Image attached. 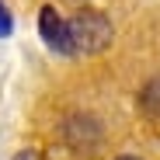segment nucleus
Wrapping results in <instances>:
<instances>
[{
    "mask_svg": "<svg viewBox=\"0 0 160 160\" xmlns=\"http://www.w3.org/2000/svg\"><path fill=\"white\" fill-rule=\"evenodd\" d=\"M66 32L73 56H98L112 45V21L94 7H84L73 18H66Z\"/></svg>",
    "mask_w": 160,
    "mask_h": 160,
    "instance_id": "f257e3e1",
    "label": "nucleus"
},
{
    "mask_svg": "<svg viewBox=\"0 0 160 160\" xmlns=\"http://www.w3.org/2000/svg\"><path fill=\"white\" fill-rule=\"evenodd\" d=\"M38 35H42V42H45L52 52H59V56H73V52H70L66 18H63L56 7H42V11H38Z\"/></svg>",
    "mask_w": 160,
    "mask_h": 160,
    "instance_id": "f03ea898",
    "label": "nucleus"
},
{
    "mask_svg": "<svg viewBox=\"0 0 160 160\" xmlns=\"http://www.w3.org/2000/svg\"><path fill=\"white\" fill-rule=\"evenodd\" d=\"M139 112L146 118H157L160 122V77H153L150 84L139 91Z\"/></svg>",
    "mask_w": 160,
    "mask_h": 160,
    "instance_id": "7ed1b4c3",
    "label": "nucleus"
},
{
    "mask_svg": "<svg viewBox=\"0 0 160 160\" xmlns=\"http://www.w3.org/2000/svg\"><path fill=\"white\" fill-rule=\"evenodd\" d=\"M11 32H14V18L7 11V4L0 0V38H11Z\"/></svg>",
    "mask_w": 160,
    "mask_h": 160,
    "instance_id": "20e7f679",
    "label": "nucleus"
},
{
    "mask_svg": "<svg viewBox=\"0 0 160 160\" xmlns=\"http://www.w3.org/2000/svg\"><path fill=\"white\" fill-rule=\"evenodd\" d=\"M11 160H45V157H42L38 150H21V153H14Z\"/></svg>",
    "mask_w": 160,
    "mask_h": 160,
    "instance_id": "39448f33",
    "label": "nucleus"
},
{
    "mask_svg": "<svg viewBox=\"0 0 160 160\" xmlns=\"http://www.w3.org/2000/svg\"><path fill=\"white\" fill-rule=\"evenodd\" d=\"M115 160H139V157H132V153H122V157H115Z\"/></svg>",
    "mask_w": 160,
    "mask_h": 160,
    "instance_id": "423d86ee",
    "label": "nucleus"
}]
</instances>
